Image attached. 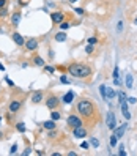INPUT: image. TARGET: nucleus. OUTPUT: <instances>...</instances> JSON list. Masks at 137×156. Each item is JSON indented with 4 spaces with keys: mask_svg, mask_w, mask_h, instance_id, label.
<instances>
[{
    "mask_svg": "<svg viewBox=\"0 0 137 156\" xmlns=\"http://www.w3.org/2000/svg\"><path fill=\"white\" fill-rule=\"evenodd\" d=\"M76 112L80 115V118L84 120V125H87V128L90 131L99 123V120H101V115H99L96 104L88 98H80L77 101Z\"/></svg>",
    "mask_w": 137,
    "mask_h": 156,
    "instance_id": "1",
    "label": "nucleus"
},
{
    "mask_svg": "<svg viewBox=\"0 0 137 156\" xmlns=\"http://www.w3.org/2000/svg\"><path fill=\"white\" fill-rule=\"evenodd\" d=\"M66 73L76 79H87L93 74V68L87 63H71L66 66Z\"/></svg>",
    "mask_w": 137,
    "mask_h": 156,
    "instance_id": "2",
    "label": "nucleus"
},
{
    "mask_svg": "<svg viewBox=\"0 0 137 156\" xmlns=\"http://www.w3.org/2000/svg\"><path fill=\"white\" fill-rule=\"evenodd\" d=\"M24 101H25V95L11 98L10 104H8V114H10V115H16L24 107Z\"/></svg>",
    "mask_w": 137,
    "mask_h": 156,
    "instance_id": "3",
    "label": "nucleus"
},
{
    "mask_svg": "<svg viewBox=\"0 0 137 156\" xmlns=\"http://www.w3.org/2000/svg\"><path fill=\"white\" fill-rule=\"evenodd\" d=\"M60 103H61L60 98L55 93H52V91L44 98V104H46V107H47L49 111H55V109H58L60 107Z\"/></svg>",
    "mask_w": 137,
    "mask_h": 156,
    "instance_id": "4",
    "label": "nucleus"
},
{
    "mask_svg": "<svg viewBox=\"0 0 137 156\" xmlns=\"http://www.w3.org/2000/svg\"><path fill=\"white\" fill-rule=\"evenodd\" d=\"M66 125H68L69 129L72 131L74 128H79V126L84 125V120L80 118L79 114H71V115H68V118H66Z\"/></svg>",
    "mask_w": 137,
    "mask_h": 156,
    "instance_id": "5",
    "label": "nucleus"
},
{
    "mask_svg": "<svg viewBox=\"0 0 137 156\" xmlns=\"http://www.w3.org/2000/svg\"><path fill=\"white\" fill-rule=\"evenodd\" d=\"M88 133H90V129L87 126H79V128H74V129H72V137H74V139H85V137L88 136Z\"/></svg>",
    "mask_w": 137,
    "mask_h": 156,
    "instance_id": "6",
    "label": "nucleus"
},
{
    "mask_svg": "<svg viewBox=\"0 0 137 156\" xmlns=\"http://www.w3.org/2000/svg\"><path fill=\"white\" fill-rule=\"evenodd\" d=\"M63 137H65V134H63L61 131H58L57 128H55V129H51V131L47 133V139H49L51 142H57V140H61Z\"/></svg>",
    "mask_w": 137,
    "mask_h": 156,
    "instance_id": "7",
    "label": "nucleus"
},
{
    "mask_svg": "<svg viewBox=\"0 0 137 156\" xmlns=\"http://www.w3.org/2000/svg\"><path fill=\"white\" fill-rule=\"evenodd\" d=\"M51 19H52L54 24H61L66 19V14L63 11H54V13H51Z\"/></svg>",
    "mask_w": 137,
    "mask_h": 156,
    "instance_id": "8",
    "label": "nucleus"
},
{
    "mask_svg": "<svg viewBox=\"0 0 137 156\" xmlns=\"http://www.w3.org/2000/svg\"><path fill=\"white\" fill-rule=\"evenodd\" d=\"M38 46H40V41L36 38H29L25 41V49L29 52H35L36 49H38Z\"/></svg>",
    "mask_w": 137,
    "mask_h": 156,
    "instance_id": "9",
    "label": "nucleus"
},
{
    "mask_svg": "<svg viewBox=\"0 0 137 156\" xmlns=\"http://www.w3.org/2000/svg\"><path fill=\"white\" fill-rule=\"evenodd\" d=\"M44 101V91L43 90H36L32 93V103L33 104H41Z\"/></svg>",
    "mask_w": 137,
    "mask_h": 156,
    "instance_id": "10",
    "label": "nucleus"
},
{
    "mask_svg": "<svg viewBox=\"0 0 137 156\" xmlns=\"http://www.w3.org/2000/svg\"><path fill=\"white\" fill-rule=\"evenodd\" d=\"M11 38H13V41L17 44V46H19V48H22V46H25V38H24V36L19 33V32H13L11 33Z\"/></svg>",
    "mask_w": 137,
    "mask_h": 156,
    "instance_id": "11",
    "label": "nucleus"
},
{
    "mask_svg": "<svg viewBox=\"0 0 137 156\" xmlns=\"http://www.w3.org/2000/svg\"><path fill=\"white\" fill-rule=\"evenodd\" d=\"M107 128L109 129H115L117 128V123H115V114L111 111V112H107Z\"/></svg>",
    "mask_w": 137,
    "mask_h": 156,
    "instance_id": "12",
    "label": "nucleus"
},
{
    "mask_svg": "<svg viewBox=\"0 0 137 156\" xmlns=\"http://www.w3.org/2000/svg\"><path fill=\"white\" fill-rule=\"evenodd\" d=\"M125 131H126V123H123L121 126L115 128V129H114V134L118 137V139H121V137H123V134H125Z\"/></svg>",
    "mask_w": 137,
    "mask_h": 156,
    "instance_id": "13",
    "label": "nucleus"
},
{
    "mask_svg": "<svg viewBox=\"0 0 137 156\" xmlns=\"http://www.w3.org/2000/svg\"><path fill=\"white\" fill-rule=\"evenodd\" d=\"M68 40V35L65 33V30H60L58 33H55V41L57 43H65Z\"/></svg>",
    "mask_w": 137,
    "mask_h": 156,
    "instance_id": "14",
    "label": "nucleus"
},
{
    "mask_svg": "<svg viewBox=\"0 0 137 156\" xmlns=\"http://www.w3.org/2000/svg\"><path fill=\"white\" fill-rule=\"evenodd\" d=\"M19 21H21V11H16L11 14V25L13 27H17L19 25Z\"/></svg>",
    "mask_w": 137,
    "mask_h": 156,
    "instance_id": "15",
    "label": "nucleus"
},
{
    "mask_svg": "<svg viewBox=\"0 0 137 156\" xmlns=\"http://www.w3.org/2000/svg\"><path fill=\"white\" fill-rule=\"evenodd\" d=\"M43 128H44V129H47V131L55 129V128H57V123H55V120H47V122L43 123Z\"/></svg>",
    "mask_w": 137,
    "mask_h": 156,
    "instance_id": "16",
    "label": "nucleus"
},
{
    "mask_svg": "<svg viewBox=\"0 0 137 156\" xmlns=\"http://www.w3.org/2000/svg\"><path fill=\"white\" fill-rule=\"evenodd\" d=\"M72 99H74V91L69 90L68 93L63 96V103H65V104H71V103H72Z\"/></svg>",
    "mask_w": 137,
    "mask_h": 156,
    "instance_id": "17",
    "label": "nucleus"
},
{
    "mask_svg": "<svg viewBox=\"0 0 137 156\" xmlns=\"http://www.w3.org/2000/svg\"><path fill=\"white\" fill-rule=\"evenodd\" d=\"M114 84L115 85H120V79H118V77H120V69H118V66H115L114 68Z\"/></svg>",
    "mask_w": 137,
    "mask_h": 156,
    "instance_id": "18",
    "label": "nucleus"
},
{
    "mask_svg": "<svg viewBox=\"0 0 137 156\" xmlns=\"http://www.w3.org/2000/svg\"><path fill=\"white\" fill-rule=\"evenodd\" d=\"M58 25H60V30H68L69 27L76 25V24H74V22H71V21H66V19H65V21H63L61 24H58Z\"/></svg>",
    "mask_w": 137,
    "mask_h": 156,
    "instance_id": "19",
    "label": "nucleus"
},
{
    "mask_svg": "<svg viewBox=\"0 0 137 156\" xmlns=\"http://www.w3.org/2000/svg\"><path fill=\"white\" fill-rule=\"evenodd\" d=\"M33 65H36V66H44V60H43L40 55H35V57H33Z\"/></svg>",
    "mask_w": 137,
    "mask_h": 156,
    "instance_id": "20",
    "label": "nucleus"
},
{
    "mask_svg": "<svg viewBox=\"0 0 137 156\" xmlns=\"http://www.w3.org/2000/svg\"><path fill=\"white\" fill-rule=\"evenodd\" d=\"M14 128H16V129L19 131V133H22V134H24V133L27 131V128H25V125H24L22 122H17V123L14 125Z\"/></svg>",
    "mask_w": 137,
    "mask_h": 156,
    "instance_id": "21",
    "label": "nucleus"
},
{
    "mask_svg": "<svg viewBox=\"0 0 137 156\" xmlns=\"http://www.w3.org/2000/svg\"><path fill=\"white\" fill-rule=\"evenodd\" d=\"M132 84H134L132 74H126V87H128V88H132Z\"/></svg>",
    "mask_w": 137,
    "mask_h": 156,
    "instance_id": "22",
    "label": "nucleus"
},
{
    "mask_svg": "<svg viewBox=\"0 0 137 156\" xmlns=\"http://www.w3.org/2000/svg\"><path fill=\"white\" fill-rule=\"evenodd\" d=\"M99 91H101L103 99H106V101H107V87H106V85H99Z\"/></svg>",
    "mask_w": 137,
    "mask_h": 156,
    "instance_id": "23",
    "label": "nucleus"
},
{
    "mask_svg": "<svg viewBox=\"0 0 137 156\" xmlns=\"http://www.w3.org/2000/svg\"><path fill=\"white\" fill-rule=\"evenodd\" d=\"M51 117H52V120H60V118H61V114L57 111V109H55V111H52V114H51Z\"/></svg>",
    "mask_w": 137,
    "mask_h": 156,
    "instance_id": "24",
    "label": "nucleus"
},
{
    "mask_svg": "<svg viewBox=\"0 0 137 156\" xmlns=\"http://www.w3.org/2000/svg\"><path fill=\"white\" fill-rule=\"evenodd\" d=\"M85 52L88 54V55H91V54L95 52V48H93V44H87V46H85Z\"/></svg>",
    "mask_w": 137,
    "mask_h": 156,
    "instance_id": "25",
    "label": "nucleus"
},
{
    "mask_svg": "<svg viewBox=\"0 0 137 156\" xmlns=\"http://www.w3.org/2000/svg\"><path fill=\"white\" fill-rule=\"evenodd\" d=\"M117 140H118V137H117L115 134H112L111 139H109V144H111V147H115V145H117Z\"/></svg>",
    "mask_w": 137,
    "mask_h": 156,
    "instance_id": "26",
    "label": "nucleus"
},
{
    "mask_svg": "<svg viewBox=\"0 0 137 156\" xmlns=\"http://www.w3.org/2000/svg\"><path fill=\"white\" fill-rule=\"evenodd\" d=\"M123 101H126V95L123 93V91H118V103H123Z\"/></svg>",
    "mask_w": 137,
    "mask_h": 156,
    "instance_id": "27",
    "label": "nucleus"
},
{
    "mask_svg": "<svg viewBox=\"0 0 137 156\" xmlns=\"http://www.w3.org/2000/svg\"><path fill=\"white\" fill-rule=\"evenodd\" d=\"M115 95H117V93H115V90H112V88H107V99H112Z\"/></svg>",
    "mask_w": 137,
    "mask_h": 156,
    "instance_id": "28",
    "label": "nucleus"
},
{
    "mask_svg": "<svg viewBox=\"0 0 137 156\" xmlns=\"http://www.w3.org/2000/svg\"><path fill=\"white\" fill-rule=\"evenodd\" d=\"M43 68H44V73H49V74H52V73L55 71V68H54V66H46V65H44Z\"/></svg>",
    "mask_w": 137,
    "mask_h": 156,
    "instance_id": "29",
    "label": "nucleus"
},
{
    "mask_svg": "<svg viewBox=\"0 0 137 156\" xmlns=\"http://www.w3.org/2000/svg\"><path fill=\"white\" fill-rule=\"evenodd\" d=\"M98 43V38H95V36H90V38H88V44H96Z\"/></svg>",
    "mask_w": 137,
    "mask_h": 156,
    "instance_id": "30",
    "label": "nucleus"
},
{
    "mask_svg": "<svg viewBox=\"0 0 137 156\" xmlns=\"http://www.w3.org/2000/svg\"><path fill=\"white\" fill-rule=\"evenodd\" d=\"M118 154L120 156H126V150H125V145L120 147V150H118Z\"/></svg>",
    "mask_w": 137,
    "mask_h": 156,
    "instance_id": "31",
    "label": "nucleus"
},
{
    "mask_svg": "<svg viewBox=\"0 0 137 156\" xmlns=\"http://www.w3.org/2000/svg\"><path fill=\"white\" fill-rule=\"evenodd\" d=\"M91 145H93L95 148H98V147H99V140H98V139H95V137H93V139H91Z\"/></svg>",
    "mask_w": 137,
    "mask_h": 156,
    "instance_id": "32",
    "label": "nucleus"
},
{
    "mask_svg": "<svg viewBox=\"0 0 137 156\" xmlns=\"http://www.w3.org/2000/svg\"><path fill=\"white\" fill-rule=\"evenodd\" d=\"M74 11H76V13H77L79 16H84V13H85V11H84V8H76Z\"/></svg>",
    "mask_w": 137,
    "mask_h": 156,
    "instance_id": "33",
    "label": "nucleus"
},
{
    "mask_svg": "<svg viewBox=\"0 0 137 156\" xmlns=\"http://www.w3.org/2000/svg\"><path fill=\"white\" fill-rule=\"evenodd\" d=\"M6 14H8V10H6V6H5V8H2V10H0V16L3 17V16H6Z\"/></svg>",
    "mask_w": 137,
    "mask_h": 156,
    "instance_id": "34",
    "label": "nucleus"
},
{
    "mask_svg": "<svg viewBox=\"0 0 137 156\" xmlns=\"http://www.w3.org/2000/svg\"><path fill=\"white\" fill-rule=\"evenodd\" d=\"M117 30H118V33H120V32L123 30V21L118 22V25H117Z\"/></svg>",
    "mask_w": 137,
    "mask_h": 156,
    "instance_id": "35",
    "label": "nucleus"
},
{
    "mask_svg": "<svg viewBox=\"0 0 137 156\" xmlns=\"http://www.w3.org/2000/svg\"><path fill=\"white\" fill-rule=\"evenodd\" d=\"M3 96H5V93H3V87L0 85V103L3 101Z\"/></svg>",
    "mask_w": 137,
    "mask_h": 156,
    "instance_id": "36",
    "label": "nucleus"
},
{
    "mask_svg": "<svg viewBox=\"0 0 137 156\" xmlns=\"http://www.w3.org/2000/svg\"><path fill=\"white\" fill-rule=\"evenodd\" d=\"M80 147H82V148H87V150H88V148H90V144L84 140V142H82V144H80Z\"/></svg>",
    "mask_w": 137,
    "mask_h": 156,
    "instance_id": "37",
    "label": "nucleus"
},
{
    "mask_svg": "<svg viewBox=\"0 0 137 156\" xmlns=\"http://www.w3.org/2000/svg\"><path fill=\"white\" fill-rule=\"evenodd\" d=\"M6 2H8V0H0V10L6 6Z\"/></svg>",
    "mask_w": 137,
    "mask_h": 156,
    "instance_id": "38",
    "label": "nucleus"
},
{
    "mask_svg": "<svg viewBox=\"0 0 137 156\" xmlns=\"http://www.w3.org/2000/svg\"><path fill=\"white\" fill-rule=\"evenodd\" d=\"M16 150H17V144H14V145L11 147V150H10V153H16Z\"/></svg>",
    "mask_w": 137,
    "mask_h": 156,
    "instance_id": "39",
    "label": "nucleus"
},
{
    "mask_svg": "<svg viewBox=\"0 0 137 156\" xmlns=\"http://www.w3.org/2000/svg\"><path fill=\"white\" fill-rule=\"evenodd\" d=\"M60 82H63V84H68V79H66V76H61V77H60Z\"/></svg>",
    "mask_w": 137,
    "mask_h": 156,
    "instance_id": "40",
    "label": "nucleus"
},
{
    "mask_svg": "<svg viewBox=\"0 0 137 156\" xmlns=\"http://www.w3.org/2000/svg\"><path fill=\"white\" fill-rule=\"evenodd\" d=\"M128 101H129L131 104H135V103H137V98H129V99H128Z\"/></svg>",
    "mask_w": 137,
    "mask_h": 156,
    "instance_id": "41",
    "label": "nucleus"
},
{
    "mask_svg": "<svg viewBox=\"0 0 137 156\" xmlns=\"http://www.w3.org/2000/svg\"><path fill=\"white\" fill-rule=\"evenodd\" d=\"M134 25H137V16L134 17Z\"/></svg>",
    "mask_w": 137,
    "mask_h": 156,
    "instance_id": "42",
    "label": "nucleus"
},
{
    "mask_svg": "<svg viewBox=\"0 0 137 156\" xmlns=\"http://www.w3.org/2000/svg\"><path fill=\"white\" fill-rule=\"evenodd\" d=\"M69 2H71V3H76V2H79V0H69Z\"/></svg>",
    "mask_w": 137,
    "mask_h": 156,
    "instance_id": "43",
    "label": "nucleus"
},
{
    "mask_svg": "<svg viewBox=\"0 0 137 156\" xmlns=\"http://www.w3.org/2000/svg\"><path fill=\"white\" fill-rule=\"evenodd\" d=\"M0 69H5V68H3V65H2V63H0Z\"/></svg>",
    "mask_w": 137,
    "mask_h": 156,
    "instance_id": "44",
    "label": "nucleus"
},
{
    "mask_svg": "<svg viewBox=\"0 0 137 156\" xmlns=\"http://www.w3.org/2000/svg\"><path fill=\"white\" fill-rule=\"evenodd\" d=\"M0 125H2V117H0Z\"/></svg>",
    "mask_w": 137,
    "mask_h": 156,
    "instance_id": "45",
    "label": "nucleus"
},
{
    "mask_svg": "<svg viewBox=\"0 0 137 156\" xmlns=\"http://www.w3.org/2000/svg\"><path fill=\"white\" fill-rule=\"evenodd\" d=\"M0 139H2V133H0Z\"/></svg>",
    "mask_w": 137,
    "mask_h": 156,
    "instance_id": "46",
    "label": "nucleus"
}]
</instances>
